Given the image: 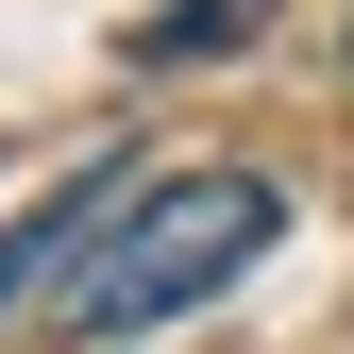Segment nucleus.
Instances as JSON below:
<instances>
[{"instance_id":"nucleus-1","label":"nucleus","mask_w":354,"mask_h":354,"mask_svg":"<svg viewBox=\"0 0 354 354\" xmlns=\"http://www.w3.org/2000/svg\"><path fill=\"white\" fill-rule=\"evenodd\" d=\"M270 236H287V186H270V169H136V186H118V219L84 236V270L51 287V337L136 354L152 321L219 304Z\"/></svg>"},{"instance_id":"nucleus-2","label":"nucleus","mask_w":354,"mask_h":354,"mask_svg":"<svg viewBox=\"0 0 354 354\" xmlns=\"http://www.w3.org/2000/svg\"><path fill=\"white\" fill-rule=\"evenodd\" d=\"M118 186H136V169L102 152V169H68V186H34L17 219H0V337H17L34 304H51V287L84 270V236H102V219H118Z\"/></svg>"},{"instance_id":"nucleus-3","label":"nucleus","mask_w":354,"mask_h":354,"mask_svg":"<svg viewBox=\"0 0 354 354\" xmlns=\"http://www.w3.org/2000/svg\"><path fill=\"white\" fill-rule=\"evenodd\" d=\"M219 34H253V0H169V17L136 34V68H203Z\"/></svg>"}]
</instances>
